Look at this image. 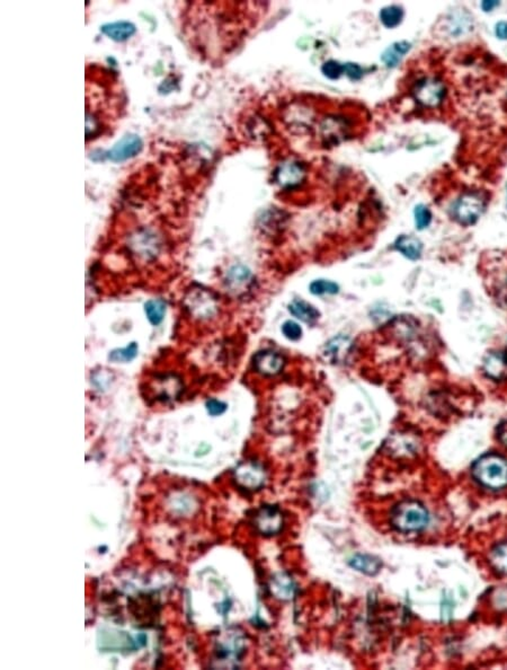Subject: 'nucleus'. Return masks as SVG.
<instances>
[{"label": "nucleus", "instance_id": "cd10ccee", "mask_svg": "<svg viewBox=\"0 0 507 670\" xmlns=\"http://www.w3.org/2000/svg\"><path fill=\"white\" fill-rule=\"evenodd\" d=\"M138 353V347L135 343H131L129 347L120 349V350L113 351L111 353L110 359L114 362H129L132 359L135 358Z\"/></svg>", "mask_w": 507, "mask_h": 670}, {"label": "nucleus", "instance_id": "7c9ffc66", "mask_svg": "<svg viewBox=\"0 0 507 670\" xmlns=\"http://www.w3.org/2000/svg\"><path fill=\"white\" fill-rule=\"evenodd\" d=\"M322 71L328 78L338 79L344 73V65H341L339 62L334 61V60H330V61L324 64Z\"/></svg>", "mask_w": 507, "mask_h": 670}, {"label": "nucleus", "instance_id": "c9c22d12", "mask_svg": "<svg viewBox=\"0 0 507 670\" xmlns=\"http://www.w3.org/2000/svg\"><path fill=\"white\" fill-rule=\"evenodd\" d=\"M499 442L507 447V422L502 423L498 428Z\"/></svg>", "mask_w": 507, "mask_h": 670}, {"label": "nucleus", "instance_id": "c756f323", "mask_svg": "<svg viewBox=\"0 0 507 670\" xmlns=\"http://www.w3.org/2000/svg\"><path fill=\"white\" fill-rule=\"evenodd\" d=\"M431 221H432V213L429 211V208L423 205H417V207L415 208V223H416V228H419V230L427 228Z\"/></svg>", "mask_w": 507, "mask_h": 670}, {"label": "nucleus", "instance_id": "39448f33", "mask_svg": "<svg viewBox=\"0 0 507 670\" xmlns=\"http://www.w3.org/2000/svg\"><path fill=\"white\" fill-rule=\"evenodd\" d=\"M414 98L424 108H438L446 96V85L435 77H424L413 88Z\"/></svg>", "mask_w": 507, "mask_h": 670}, {"label": "nucleus", "instance_id": "473e14b6", "mask_svg": "<svg viewBox=\"0 0 507 670\" xmlns=\"http://www.w3.org/2000/svg\"><path fill=\"white\" fill-rule=\"evenodd\" d=\"M344 73H347V77L352 81H357L363 76V69L359 65L355 64H347L344 65Z\"/></svg>", "mask_w": 507, "mask_h": 670}, {"label": "nucleus", "instance_id": "dca6fc26", "mask_svg": "<svg viewBox=\"0 0 507 670\" xmlns=\"http://www.w3.org/2000/svg\"><path fill=\"white\" fill-rule=\"evenodd\" d=\"M225 283H227V288L232 294H242L250 288V283H252V273L250 270L242 265H236L228 272Z\"/></svg>", "mask_w": 507, "mask_h": 670}, {"label": "nucleus", "instance_id": "72a5a7b5", "mask_svg": "<svg viewBox=\"0 0 507 670\" xmlns=\"http://www.w3.org/2000/svg\"><path fill=\"white\" fill-rule=\"evenodd\" d=\"M208 412L213 417L222 415L227 410V405L223 402L217 401V400H210L207 403Z\"/></svg>", "mask_w": 507, "mask_h": 670}, {"label": "nucleus", "instance_id": "aec40b11", "mask_svg": "<svg viewBox=\"0 0 507 670\" xmlns=\"http://www.w3.org/2000/svg\"><path fill=\"white\" fill-rule=\"evenodd\" d=\"M289 308H290L291 314L293 316L302 320L304 323H314V320H318V318H319V312L312 305L304 302V300H301V299L293 300Z\"/></svg>", "mask_w": 507, "mask_h": 670}, {"label": "nucleus", "instance_id": "f8f14e48", "mask_svg": "<svg viewBox=\"0 0 507 670\" xmlns=\"http://www.w3.org/2000/svg\"><path fill=\"white\" fill-rule=\"evenodd\" d=\"M254 367L264 376H275L285 367V359L274 351H262L254 357Z\"/></svg>", "mask_w": 507, "mask_h": 670}, {"label": "nucleus", "instance_id": "ddd939ff", "mask_svg": "<svg viewBox=\"0 0 507 670\" xmlns=\"http://www.w3.org/2000/svg\"><path fill=\"white\" fill-rule=\"evenodd\" d=\"M349 129V124L345 121V118L341 116H329L320 124L322 138L327 143H337L343 141L344 137H347Z\"/></svg>", "mask_w": 507, "mask_h": 670}, {"label": "nucleus", "instance_id": "423d86ee", "mask_svg": "<svg viewBox=\"0 0 507 670\" xmlns=\"http://www.w3.org/2000/svg\"><path fill=\"white\" fill-rule=\"evenodd\" d=\"M186 308L199 320H210L217 313L215 297L205 289H192L185 299Z\"/></svg>", "mask_w": 507, "mask_h": 670}, {"label": "nucleus", "instance_id": "5701e85b", "mask_svg": "<svg viewBox=\"0 0 507 670\" xmlns=\"http://www.w3.org/2000/svg\"><path fill=\"white\" fill-rule=\"evenodd\" d=\"M389 444H386V446H389L391 452L397 455L408 456L416 452V442H414L413 439L406 436V434H399V436L396 435V436H392L391 439L389 438Z\"/></svg>", "mask_w": 507, "mask_h": 670}, {"label": "nucleus", "instance_id": "4be33fe9", "mask_svg": "<svg viewBox=\"0 0 507 670\" xmlns=\"http://www.w3.org/2000/svg\"><path fill=\"white\" fill-rule=\"evenodd\" d=\"M411 50V44L406 41H400L392 44L391 46L386 49L382 54V61L388 68H394L399 65V62L403 59L404 56Z\"/></svg>", "mask_w": 507, "mask_h": 670}, {"label": "nucleus", "instance_id": "4468645a", "mask_svg": "<svg viewBox=\"0 0 507 670\" xmlns=\"http://www.w3.org/2000/svg\"><path fill=\"white\" fill-rule=\"evenodd\" d=\"M483 370L491 380H507L506 351H494V352L488 353L483 361Z\"/></svg>", "mask_w": 507, "mask_h": 670}, {"label": "nucleus", "instance_id": "b1692460", "mask_svg": "<svg viewBox=\"0 0 507 670\" xmlns=\"http://www.w3.org/2000/svg\"><path fill=\"white\" fill-rule=\"evenodd\" d=\"M159 400H173L176 399L182 392V384L180 380L175 376H165L160 380V386L158 390Z\"/></svg>", "mask_w": 507, "mask_h": 670}, {"label": "nucleus", "instance_id": "2f4dec72", "mask_svg": "<svg viewBox=\"0 0 507 670\" xmlns=\"http://www.w3.org/2000/svg\"><path fill=\"white\" fill-rule=\"evenodd\" d=\"M282 332L285 334V337L291 340V341H297L302 335V329H301L300 325L293 322V320L285 322L282 326Z\"/></svg>", "mask_w": 507, "mask_h": 670}, {"label": "nucleus", "instance_id": "7ed1b4c3", "mask_svg": "<svg viewBox=\"0 0 507 670\" xmlns=\"http://www.w3.org/2000/svg\"><path fill=\"white\" fill-rule=\"evenodd\" d=\"M486 203L481 193L467 192L452 205V215L458 223L470 226L477 223L485 211Z\"/></svg>", "mask_w": 507, "mask_h": 670}, {"label": "nucleus", "instance_id": "f257e3e1", "mask_svg": "<svg viewBox=\"0 0 507 670\" xmlns=\"http://www.w3.org/2000/svg\"><path fill=\"white\" fill-rule=\"evenodd\" d=\"M473 474L483 487L503 489L507 487V460L496 454L483 456L473 465Z\"/></svg>", "mask_w": 507, "mask_h": 670}, {"label": "nucleus", "instance_id": "1a4fd4ad", "mask_svg": "<svg viewBox=\"0 0 507 670\" xmlns=\"http://www.w3.org/2000/svg\"><path fill=\"white\" fill-rule=\"evenodd\" d=\"M275 182L285 190L297 188L306 180L307 171L304 164L297 161H287L275 171Z\"/></svg>", "mask_w": 507, "mask_h": 670}, {"label": "nucleus", "instance_id": "4c0bfd02", "mask_svg": "<svg viewBox=\"0 0 507 670\" xmlns=\"http://www.w3.org/2000/svg\"><path fill=\"white\" fill-rule=\"evenodd\" d=\"M499 5L498 1H483L481 4V9L485 11H491Z\"/></svg>", "mask_w": 507, "mask_h": 670}, {"label": "nucleus", "instance_id": "f03ea898", "mask_svg": "<svg viewBox=\"0 0 507 670\" xmlns=\"http://www.w3.org/2000/svg\"><path fill=\"white\" fill-rule=\"evenodd\" d=\"M429 512L419 501L406 500L394 507L391 512L392 526L403 533L419 532L429 524Z\"/></svg>", "mask_w": 507, "mask_h": 670}, {"label": "nucleus", "instance_id": "6e6552de", "mask_svg": "<svg viewBox=\"0 0 507 670\" xmlns=\"http://www.w3.org/2000/svg\"><path fill=\"white\" fill-rule=\"evenodd\" d=\"M266 474L263 467L257 463L246 462L240 464L235 471L237 484L245 490L255 491L263 487Z\"/></svg>", "mask_w": 507, "mask_h": 670}, {"label": "nucleus", "instance_id": "20e7f679", "mask_svg": "<svg viewBox=\"0 0 507 670\" xmlns=\"http://www.w3.org/2000/svg\"><path fill=\"white\" fill-rule=\"evenodd\" d=\"M245 650V640L237 631H229L219 640L215 649L219 667H237Z\"/></svg>", "mask_w": 507, "mask_h": 670}, {"label": "nucleus", "instance_id": "9b49d317", "mask_svg": "<svg viewBox=\"0 0 507 670\" xmlns=\"http://www.w3.org/2000/svg\"><path fill=\"white\" fill-rule=\"evenodd\" d=\"M143 149V141L138 136L128 135L122 138L110 151L108 157L113 162H124L132 158Z\"/></svg>", "mask_w": 507, "mask_h": 670}, {"label": "nucleus", "instance_id": "0eeeda50", "mask_svg": "<svg viewBox=\"0 0 507 670\" xmlns=\"http://www.w3.org/2000/svg\"><path fill=\"white\" fill-rule=\"evenodd\" d=\"M254 524L262 535H277L283 527V514L279 507L265 504L256 512Z\"/></svg>", "mask_w": 507, "mask_h": 670}, {"label": "nucleus", "instance_id": "e433bc0d", "mask_svg": "<svg viewBox=\"0 0 507 670\" xmlns=\"http://www.w3.org/2000/svg\"><path fill=\"white\" fill-rule=\"evenodd\" d=\"M498 299L505 306H507V280L498 289Z\"/></svg>", "mask_w": 507, "mask_h": 670}, {"label": "nucleus", "instance_id": "bb28decb", "mask_svg": "<svg viewBox=\"0 0 507 670\" xmlns=\"http://www.w3.org/2000/svg\"><path fill=\"white\" fill-rule=\"evenodd\" d=\"M491 562L498 572L507 574V542L498 544L491 551Z\"/></svg>", "mask_w": 507, "mask_h": 670}, {"label": "nucleus", "instance_id": "9d476101", "mask_svg": "<svg viewBox=\"0 0 507 670\" xmlns=\"http://www.w3.org/2000/svg\"><path fill=\"white\" fill-rule=\"evenodd\" d=\"M130 248L133 250V253L137 254L140 258L153 259L158 254L160 243L156 235L150 230L143 229L132 236Z\"/></svg>", "mask_w": 507, "mask_h": 670}, {"label": "nucleus", "instance_id": "393cba45", "mask_svg": "<svg viewBox=\"0 0 507 670\" xmlns=\"http://www.w3.org/2000/svg\"><path fill=\"white\" fill-rule=\"evenodd\" d=\"M404 19V11L399 6H388L380 11V19L382 24L388 29H394L401 23Z\"/></svg>", "mask_w": 507, "mask_h": 670}, {"label": "nucleus", "instance_id": "f704fd0d", "mask_svg": "<svg viewBox=\"0 0 507 670\" xmlns=\"http://www.w3.org/2000/svg\"><path fill=\"white\" fill-rule=\"evenodd\" d=\"M495 32H496L497 38L501 40H507V22L497 23Z\"/></svg>", "mask_w": 507, "mask_h": 670}, {"label": "nucleus", "instance_id": "f3484780", "mask_svg": "<svg viewBox=\"0 0 507 670\" xmlns=\"http://www.w3.org/2000/svg\"><path fill=\"white\" fill-rule=\"evenodd\" d=\"M270 590L272 595L277 599L287 600L292 599L295 592V584L289 574H277L272 578L270 584Z\"/></svg>", "mask_w": 507, "mask_h": 670}, {"label": "nucleus", "instance_id": "6ab92c4d", "mask_svg": "<svg viewBox=\"0 0 507 670\" xmlns=\"http://www.w3.org/2000/svg\"><path fill=\"white\" fill-rule=\"evenodd\" d=\"M102 32L112 40L122 42L135 34V26L130 22L110 23L102 27Z\"/></svg>", "mask_w": 507, "mask_h": 670}, {"label": "nucleus", "instance_id": "a878e982", "mask_svg": "<svg viewBox=\"0 0 507 670\" xmlns=\"http://www.w3.org/2000/svg\"><path fill=\"white\" fill-rule=\"evenodd\" d=\"M145 314L153 325H158L164 320L166 314V305L163 300L155 299L145 304Z\"/></svg>", "mask_w": 507, "mask_h": 670}, {"label": "nucleus", "instance_id": "412c9836", "mask_svg": "<svg viewBox=\"0 0 507 670\" xmlns=\"http://www.w3.org/2000/svg\"><path fill=\"white\" fill-rule=\"evenodd\" d=\"M394 246L409 260L419 259L423 250L421 240L413 236H400Z\"/></svg>", "mask_w": 507, "mask_h": 670}, {"label": "nucleus", "instance_id": "c85d7f7f", "mask_svg": "<svg viewBox=\"0 0 507 670\" xmlns=\"http://www.w3.org/2000/svg\"><path fill=\"white\" fill-rule=\"evenodd\" d=\"M310 291L314 295H335L338 293V285L332 281L317 280L310 285Z\"/></svg>", "mask_w": 507, "mask_h": 670}, {"label": "nucleus", "instance_id": "2eb2a0df", "mask_svg": "<svg viewBox=\"0 0 507 670\" xmlns=\"http://www.w3.org/2000/svg\"><path fill=\"white\" fill-rule=\"evenodd\" d=\"M352 342L349 337H337L327 342L324 349L326 359L333 364H342L347 360V355L351 352Z\"/></svg>", "mask_w": 507, "mask_h": 670}, {"label": "nucleus", "instance_id": "a211bd4d", "mask_svg": "<svg viewBox=\"0 0 507 670\" xmlns=\"http://www.w3.org/2000/svg\"><path fill=\"white\" fill-rule=\"evenodd\" d=\"M352 568L367 574V576H376L382 568V562L379 557L374 555L357 554L352 557L349 561Z\"/></svg>", "mask_w": 507, "mask_h": 670}]
</instances>
